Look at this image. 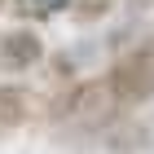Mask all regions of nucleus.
<instances>
[{
  "label": "nucleus",
  "mask_w": 154,
  "mask_h": 154,
  "mask_svg": "<svg viewBox=\"0 0 154 154\" xmlns=\"http://www.w3.org/2000/svg\"><path fill=\"white\" fill-rule=\"evenodd\" d=\"M75 0H13V13L26 18V22H48V18H57L66 13Z\"/></svg>",
  "instance_id": "nucleus-4"
},
{
  "label": "nucleus",
  "mask_w": 154,
  "mask_h": 154,
  "mask_svg": "<svg viewBox=\"0 0 154 154\" xmlns=\"http://www.w3.org/2000/svg\"><path fill=\"white\" fill-rule=\"evenodd\" d=\"M0 9H5V0H0Z\"/></svg>",
  "instance_id": "nucleus-9"
},
{
  "label": "nucleus",
  "mask_w": 154,
  "mask_h": 154,
  "mask_svg": "<svg viewBox=\"0 0 154 154\" xmlns=\"http://www.w3.org/2000/svg\"><path fill=\"white\" fill-rule=\"evenodd\" d=\"M137 53H141V57H145V62L154 66V26H150V35H145L141 44H137Z\"/></svg>",
  "instance_id": "nucleus-6"
},
{
  "label": "nucleus",
  "mask_w": 154,
  "mask_h": 154,
  "mask_svg": "<svg viewBox=\"0 0 154 154\" xmlns=\"http://www.w3.org/2000/svg\"><path fill=\"white\" fill-rule=\"evenodd\" d=\"M31 110H35V97L26 84H0V137L22 128L31 119Z\"/></svg>",
  "instance_id": "nucleus-3"
},
{
  "label": "nucleus",
  "mask_w": 154,
  "mask_h": 154,
  "mask_svg": "<svg viewBox=\"0 0 154 154\" xmlns=\"http://www.w3.org/2000/svg\"><path fill=\"white\" fill-rule=\"evenodd\" d=\"M97 145H106V150H150L154 137H150V128H145L141 119H132V110H128L123 119H115V123L97 137Z\"/></svg>",
  "instance_id": "nucleus-2"
},
{
  "label": "nucleus",
  "mask_w": 154,
  "mask_h": 154,
  "mask_svg": "<svg viewBox=\"0 0 154 154\" xmlns=\"http://www.w3.org/2000/svg\"><path fill=\"white\" fill-rule=\"evenodd\" d=\"M0 62H5V71L22 75V71H35L40 62H48V48L40 40V31L9 26V31H0Z\"/></svg>",
  "instance_id": "nucleus-1"
},
{
  "label": "nucleus",
  "mask_w": 154,
  "mask_h": 154,
  "mask_svg": "<svg viewBox=\"0 0 154 154\" xmlns=\"http://www.w3.org/2000/svg\"><path fill=\"white\" fill-rule=\"evenodd\" d=\"M145 9H154V0H128V13H145Z\"/></svg>",
  "instance_id": "nucleus-7"
},
{
  "label": "nucleus",
  "mask_w": 154,
  "mask_h": 154,
  "mask_svg": "<svg viewBox=\"0 0 154 154\" xmlns=\"http://www.w3.org/2000/svg\"><path fill=\"white\" fill-rule=\"evenodd\" d=\"M0 71H5V62H0Z\"/></svg>",
  "instance_id": "nucleus-8"
},
{
  "label": "nucleus",
  "mask_w": 154,
  "mask_h": 154,
  "mask_svg": "<svg viewBox=\"0 0 154 154\" xmlns=\"http://www.w3.org/2000/svg\"><path fill=\"white\" fill-rule=\"evenodd\" d=\"M119 0H75L71 13H75V22H101V18H110L115 13Z\"/></svg>",
  "instance_id": "nucleus-5"
}]
</instances>
